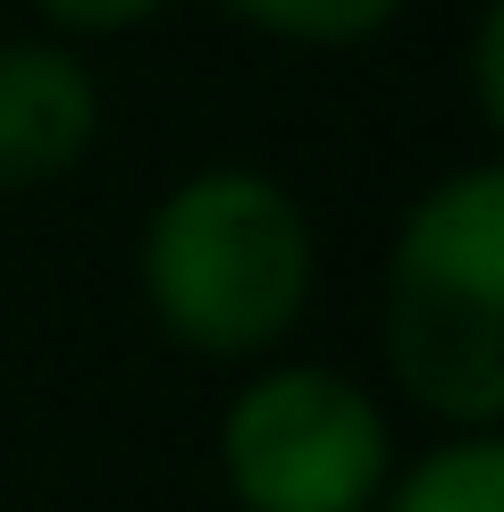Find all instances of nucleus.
Instances as JSON below:
<instances>
[{
  "label": "nucleus",
  "mask_w": 504,
  "mask_h": 512,
  "mask_svg": "<svg viewBox=\"0 0 504 512\" xmlns=\"http://www.w3.org/2000/svg\"><path fill=\"white\" fill-rule=\"evenodd\" d=\"M143 303L185 353L261 361L294 336L311 303L303 202L261 168H202L143 219Z\"/></svg>",
  "instance_id": "nucleus-1"
},
{
  "label": "nucleus",
  "mask_w": 504,
  "mask_h": 512,
  "mask_svg": "<svg viewBox=\"0 0 504 512\" xmlns=\"http://www.w3.org/2000/svg\"><path fill=\"white\" fill-rule=\"evenodd\" d=\"M387 361L446 429L504 420V168L471 160L404 210L387 252Z\"/></svg>",
  "instance_id": "nucleus-2"
},
{
  "label": "nucleus",
  "mask_w": 504,
  "mask_h": 512,
  "mask_svg": "<svg viewBox=\"0 0 504 512\" xmlns=\"http://www.w3.org/2000/svg\"><path fill=\"white\" fill-rule=\"evenodd\" d=\"M219 471L244 512H370L395 479L378 403L320 361H278L236 387L219 420Z\"/></svg>",
  "instance_id": "nucleus-3"
},
{
  "label": "nucleus",
  "mask_w": 504,
  "mask_h": 512,
  "mask_svg": "<svg viewBox=\"0 0 504 512\" xmlns=\"http://www.w3.org/2000/svg\"><path fill=\"white\" fill-rule=\"evenodd\" d=\"M101 135V84L68 42H0V194L68 177Z\"/></svg>",
  "instance_id": "nucleus-4"
},
{
  "label": "nucleus",
  "mask_w": 504,
  "mask_h": 512,
  "mask_svg": "<svg viewBox=\"0 0 504 512\" xmlns=\"http://www.w3.org/2000/svg\"><path fill=\"white\" fill-rule=\"evenodd\" d=\"M378 512H504V437H446L387 479Z\"/></svg>",
  "instance_id": "nucleus-5"
},
{
  "label": "nucleus",
  "mask_w": 504,
  "mask_h": 512,
  "mask_svg": "<svg viewBox=\"0 0 504 512\" xmlns=\"http://www.w3.org/2000/svg\"><path fill=\"white\" fill-rule=\"evenodd\" d=\"M244 26L278 34V42H311V51H345V42H370L404 17V0H227Z\"/></svg>",
  "instance_id": "nucleus-6"
},
{
  "label": "nucleus",
  "mask_w": 504,
  "mask_h": 512,
  "mask_svg": "<svg viewBox=\"0 0 504 512\" xmlns=\"http://www.w3.org/2000/svg\"><path fill=\"white\" fill-rule=\"evenodd\" d=\"M34 9L59 34H135V26H152L168 0H34Z\"/></svg>",
  "instance_id": "nucleus-7"
},
{
  "label": "nucleus",
  "mask_w": 504,
  "mask_h": 512,
  "mask_svg": "<svg viewBox=\"0 0 504 512\" xmlns=\"http://www.w3.org/2000/svg\"><path fill=\"white\" fill-rule=\"evenodd\" d=\"M471 84H479V118H504V9H479L471 34Z\"/></svg>",
  "instance_id": "nucleus-8"
}]
</instances>
